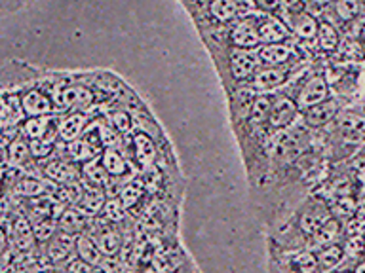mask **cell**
Listing matches in <instances>:
<instances>
[{"label":"cell","instance_id":"6da1fadb","mask_svg":"<svg viewBox=\"0 0 365 273\" xmlns=\"http://www.w3.org/2000/svg\"><path fill=\"white\" fill-rule=\"evenodd\" d=\"M327 99H329V84L322 74H316L299 90V95H297L295 101L301 110H307V108L316 107V105L327 101Z\"/></svg>","mask_w":365,"mask_h":273},{"label":"cell","instance_id":"7a4b0ae2","mask_svg":"<svg viewBox=\"0 0 365 273\" xmlns=\"http://www.w3.org/2000/svg\"><path fill=\"white\" fill-rule=\"evenodd\" d=\"M299 110L301 108H299L297 101H293L289 97H276L272 101V108H270V116H268L270 129H287L295 122Z\"/></svg>","mask_w":365,"mask_h":273},{"label":"cell","instance_id":"3957f363","mask_svg":"<svg viewBox=\"0 0 365 273\" xmlns=\"http://www.w3.org/2000/svg\"><path fill=\"white\" fill-rule=\"evenodd\" d=\"M51 99H53V105L57 108H63V110H67V108H86L93 102V93L88 87H82V85H68V87L53 91Z\"/></svg>","mask_w":365,"mask_h":273},{"label":"cell","instance_id":"277c9868","mask_svg":"<svg viewBox=\"0 0 365 273\" xmlns=\"http://www.w3.org/2000/svg\"><path fill=\"white\" fill-rule=\"evenodd\" d=\"M259 63H261L259 55L251 50H242V48L230 50V74L234 80H247L250 76H255Z\"/></svg>","mask_w":365,"mask_h":273},{"label":"cell","instance_id":"5b68a950","mask_svg":"<svg viewBox=\"0 0 365 273\" xmlns=\"http://www.w3.org/2000/svg\"><path fill=\"white\" fill-rule=\"evenodd\" d=\"M339 112H341V102L336 99H327L316 107L302 110V118L310 127H325L339 116Z\"/></svg>","mask_w":365,"mask_h":273},{"label":"cell","instance_id":"8992f818","mask_svg":"<svg viewBox=\"0 0 365 273\" xmlns=\"http://www.w3.org/2000/svg\"><path fill=\"white\" fill-rule=\"evenodd\" d=\"M336 127H339V135L342 141L350 144H359L365 141V116L361 114H342L341 118L336 119Z\"/></svg>","mask_w":365,"mask_h":273},{"label":"cell","instance_id":"52a82bcc","mask_svg":"<svg viewBox=\"0 0 365 273\" xmlns=\"http://www.w3.org/2000/svg\"><path fill=\"white\" fill-rule=\"evenodd\" d=\"M27 114L23 110L21 97L17 93H2V107H0V118H2V129H16V125L23 122Z\"/></svg>","mask_w":365,"mask_h":273},{"label":"cell","instance_id":"ba28073f","mask_svg":"<svg viewBox=\"0 0 365 273\" xmlns=\"http://www.w3.org/2000/svg\"><path fill=\"white\" fill-rule=\"evenodd\" d=\"M23 110L27 118H38V116H50L53 112V99L38 90H29L21 95Z\"/></svg>","mask_w":365,"mask_h":273},{"label":"cell","instance_id":"9c48e42d","mask_svg":"<svg viewBox=\"0 0 365 273\" xmlns=\"http://www.w3.org/2000/svg\"><path fill=\"white\" fill-rule=\"evenodd\" d=\"M259 28V36H261L262 44H279L284 40L289 38V25H285L278 17H264L261 23H257Z\"/></svg>","mask_w":365,"mask_h":273},{"label":"cell","instance_id":"30bf717a","mask_svg":"<svg viewBox=\"0 0 365 273\" xmlns=\"http://www.w3.org/2000/svg\"><path fill=\"white\" fill-rule=\"evenodd\" d=\"M234 48H242V50H255L257 46L261 44V36H259V28L257 23L251 19L240 21L230 33Z\"/></svg>","mask_w":365,"mask_h":273},{"label":"cell","instance_id":"8fae6325","mask_svg":"<svg viewBox=\"0 0 365 273\" xmlns=\"http://www.w3.org/2000/svg\"><path fill=\"white\" fill-rule=\"evenodd\" d=\"M34 239V226H31V222L25 216H17L14 224L10 228V241L14 245V249L19 252H25L33 247Z\"/></svg>","mask_w":365,"mask_h":273},{"label":"cell","instance_id":"7c38bea8","mask_svg":"<svg viewBox=\"0 0 365 273\" xmlns=\"http://www.w3.org/2000/svg\"><path fill=\"white\" fill-rule=\"evenodd\" d=\"M86 124H88V118L86 114L82 112H73L68 114L67 118H63L59 122V127H57V136L61 139L63 142H73L76 139H80V135L84 133Z\"/></svg>","mask_w":365,"mask_h":273},{"label":"cell","instance_id":"4fadbf2b","mask_svg":"<svg viewBox=\"0 0 365 273\" xmlns=\"http://www.w3.org/2000/svg\"><path fill=\"white\" fill-rule=\"evenodd\" d=\"M285 80H287L285 70H282L279 67H267L255 73V76H253V87L259 91H272L282 87L285 84Z\"/></svg>","mask_w":365,"mask_h":273},{"label":"cell","instance_id":"5bb4252c","mask_svg":"<svg viewBox=\"0 0 365 273\" xmlns=\"http://www.w3.org/2000/svg\"><path fill=\"white\" fill-rule=\"evenodd\" d=\"M257 55H259V61L268 65V67H279L291 59L293 55V50L285 42H279V44H264L257 50Z\"/></svg>","mask_w":365,"mask_h":273},{"label":"cell","instance_id":"9a60e30c","mask_svg":"<svg viewBox=\"0 0 365 273\" xmlns=\"http://www.w3.org/2000/svg\"><path fill=\"white\" fill-rule=\"evenodd\" d=\"M44 175L50 178L51 182L56 184H61V186H68V184H76L78 182V169L71 164H65V161H51L44 167Z\"/></svg>","mask_w":365,"mask_h":273},{"label":"cell","instance_id":"2e32d148","mask_svg":"<svg viewBox=\"0 0 365 273\" xmlns=\"http://www.w3.org/2000/svg\"><path fill=\"white\" fill-rule=\"evenodd\" d=\"M76 249V239L67 232H57L48 243V258L51 262L67 260V256Z\"/></svg>","mask_w":365,"mask_h":273},{"label":"cell","instance_id":"e0dca14e","mask_svg":"<svg viewBox=\"0 0 365 273\" xmlns=\"http://www.w3.org/2000/svg\"><path fill=\"white\" fill-rule=\"evenodd\" d=\"M289 28L299 38L312 40L318 36L319 23L316 21V17H312L307 11H297V14H291Z\"/></svg>","mask_w":365,"mask_h":273},{"label":"cell","instance_id":"ac0fdd59","mask_svg":"<svg viewBox=\"0 0 365 273\" xmlns=\"http://www.w3.org/2000/svg\"><path fill=\"white\" fill-rule=\"evenodd\" d=\"M76 252H78V258H82L84 262L91 264L96 267L103 262V250L99 249L96 239L88 237V235H82L80 233L76 237Z\"/></svg>","mask_w":365,"mask_h":273},{"label":"cell","instance_id":"d6986e66","mask_svg":"<svg viewBox=\"0 0 365 273\" xmlns=\"http://www.w3.org/2000/svg\"><path fill=\"white\" fill-rule=\"evenodd\" d=\"M210 14L219 23L234 21L240 14L238 0H211Z\"/></svg>","mask_w":365,"mask_h":273},{"label":"cell","instance_id":"ffe728a7","mask_svg":"<svg viewBox=\"0 0 365 273\" xmlns=\"http://www.w3.org/2000/svg\"><path fill=\"white\" fill-rule=\"evenodd\" d=\"M133 142H135V158L139 161V165L150 167L154 158H156V146H154L153 139L145 135V133H137Z\"/></svg>","mask_w":365,"mask_h":273},{"label":"cell","instance_id":"44dd1931","mask_svg":"<svg viewBox=\"0 0 365 273\" xmlns=\"http://www.w3.org/2000/svg\"><path fill=\"white\" fill-rule=\"evenodd\" d=\"M327 220H329V215H327L324 209L316 207V209H310L307 210V213H302L301 220H299V226H301V230L307 233V235H316V233L319 232V228L324 226Z\"/></svg>","mask_w":365,"mask_h":273},{"label":"cell","instance_id":"7402d4cb","mask_svg":"<svg viewBox=\"0 0 365 273\" xmlns=\"http://www.w3.org/2000/svg\"><path fill=\"white\" fill-rule=\"evenodd\" d=\"M59 230L67 232L71 235L82 233L86 230V216L80 209H65V213L59 218Z\"/></svg>","mask_w":365,"mask_h":273},{"label":"cell","instance_id":"603a6c76","mask_svg":"<svg viewBox=\"0 0 365 273\" xmlns=\"http://www.w3.org/2000/svg\"><path fill=\"white\" fill-rule=\"evenodd\" d=\"M29 156H31V148H29V144L23 141V139H17L16 136V139L4 148V167H8V165L17 167V165H21Z\"/></svg>","mask_w":365,"mask_h":273},{"label":"cell","instance_id":"cb8c5ba5","mask_svg":"<svg viewBox=\"0 0 365 273\" xmlns=\"http://www.w3.org/2000/svg\"><path fill=\"white\" fill-rule=\"evenodd\" d=\"M53 116H38V118H27L21 125L23 136H27L29 141L42 139L46 136V131L50 129Z\"/></svg>","mask_w":365,"mask_h":273},{"label":"cell","instance_id":"d4e9b609","mask_svg":"<svg viewBox=\"0 0 365 273\" xmlns=\"http://www.w3.org/2000/svg\"><path fill=\"white\" fill-rule=\"evenodd\" d=\"M316 42H318L319 50H324V51L336 50L339 44H341V40H339V33H336L335 25L329 21H319Z\"/></svg>","mask_w":365,"mask_h":273},{"label":"cell","instance_id":"484cf974","mask_svg":"<svg viewBox=\"0 0 365 273\" xmlns=\"http://www.w3.org/2000/svg\"><path fill=\"white\" fill-rule=\"evenodd\" d=\"M105 203H107L105 201V193L99 188L93 186V184L84 188V196H82V201H80L82 210H86L88 215H96V213L103 210Z\"/></svg>","mask_w":365,"mask_h":273},{"label":"cell","instance_id":"4316f807","mask_svg":"<svg viewBox=\"0 0 365 273\" xmlns=\"http://www.w3.org/2000/svg\"><path fill=\"white\" fill-rule=\"evenodd\" d=\"M272 97L268 95H259L257 99H253L250 108V122L253 125H262L264 122H268V116H270V108H272Z\"/></svg>","mask_w":365,"mask_h":273},{"label":"cell","instance_id":"83f0119b","mask_svg":"<svg viewBox=\"0 0 365 273\" xmlns=\"http://www.w3.org/2000/svg\"><path fill=\"white\" fill-rule=\"evenodd\" d=\"M82 175L93 186H107L108 184V173L103 167V161H99V159L86 161V165L82 167Z\"/></svg>","mask_w":365,"mask_h":273},{"label":"cell","instance_id":"f1b7e54d","mask_svg":"<svg viewBox=\"0 0 365 273\" xmlns=\"http://www.w3.org/2000/svg\"><path fill=\"white\" fill-rule=\"evenodd\" d=\"M342 260H344V249H342L341 245H329V247H324L318 256V264L324 272L335 269Z\"/></svg>","mask_w":365,"mask_h":273},{"label":"cell","instance_id":"f546056e","mask_svg":"<svg viewBox=\"0 0 365 273\" xmlns=\"http://www.w3.org/2000/svg\"><path fill=\"white\" fill-rule=\"evenodd\" d=\"M339 235H341V224L335 218H329L324 226L319 228V232L316 235H312V237L314 243L318 245V247H329V245H335Z\"/></svg>","mask_w":365,"mask_h":273},{"label":"cell","instance_id":"4dcf8cb0","mask_svg":"<svg viewBox=\"0 0 365 273\" xmlns=\"http://www.w3.org/2000/svg\"><path fill=\"white\" fill-rule=\"evenodd\" d=\"M103 167L107 169L108 175L113 176H120L125 175V171H128V164H125V159L122 158V154H118L114 148H107L101 156Z\"/></svg>","mask_w":365,"mask_h":273},{"label":"cell","instance_id":"1f68e13d","mask_svg":"<svg viewBox=\"0 0 365 273\" xmlns=\"http://www.w3.org/2000/svg\"><path fill=\"white\" fill-rule=\"evenodd\" d=\"M14 193L17 196H23V198H38V196H44L46 193V184L38 178H21L14 186Z\"/></svg>","mask_w":365,"mask_h":273},{"label":"cell","instance_id":"d6a6232c","mask_svg":"<svg viewBox=\"0 0 365 273\" xmlns=\"http://www.w3.org/2000/svg\"><path fill=\"white\" fill-rule=\"evenodd\" d=\"M67 152L74 161H90L96 156V148L91 146L90 141H86V139H76V141L68 142Z\"/></svg>","mask_w":365,"mask_h":273},{"label":"cell","instance_id":"836d02e7","mask_svg":"<svg viewBox=\"0 0 365 273\" xmlns=\"http://www.w3.org/2000/svg\"><path fill=\"white\" fill-rule=\"evenodd\" d=\"M97 245H99V249L103 250V255L114 256L120 250L122 239H120L118 232H114V230H105V232L99 233Z\"/></svg>","mask_w":365,"mask_h":273},{"label":"cell","instance_id":"e575fe53","mask_svg":"<svg viewBox=\"0 0 365 273\" xmlns=\"http://www.w3.org/2000/svg\"><path fill=\"white\" fill-rule=\"evenodd\" d=\"M293 267L297 273H316V269L319 267L318 256H314L308 250H302L293 258Z\"/></svg>","mask_w":365,"mask_h":273},{"label":"cell","instance_id":"d590c367","mask_svg":"<svg viewBox=\"0 0 365 273\" xmlns=\"http://www.w3.org/2000/svg\"><path fill=\"white\" fill-rule=\"evenodd\" d=\"M143 193H145V190H143L141 184H137V182H130L128 186L122 188V192H120V201L124 205V209L133 207V205L143 198Z\"/></svg>","mask_w":365,"mask_h":273},{"label":"cell","instance_id":"8d00e7d4","mask_svg":"<svg viewBox=\"0 0 365 273\" xmlns=\"http://www.w3.org/2000/svg\"><path fill=\"white\" fill-rule=\"evenodd\" d=\"M335 11L342 21H354L359 14V0H336Z\"/></svg>","mask_w":365,"mask_h":273},{"label":"cell","instance_id":"74e56055","mask_svg":"<svg viewBox=\"0 0 365 273\" xmlns=\"http://www.w3.org/2000/svg\"><path fill=\"white\" fill-rule=\"evenodd\" d=\"M53 136H50L48 141H46V136L42 139H34V141H29V148H31V156L36 159L48 158L51 152H53Z\"/></svg>","mask_w":365,"mask_h":273},{"label":"cell","instance_id":"f35d334b","mask_svg":"<svg viewBox=\"0 0 365 273\" xmlns=\"http://www.w3.org/2000/svg\"><path fill=\"white\" fill-rule=\"evenodd\" d=\"M103 216L110 222H120L124 218V205L120 199H108L105 207H103Z\"/></svg>","mask_w":365,"mask_h":273},{"label":"cell","instance_id":"ab89813d","mask_svg":"<svg viewBox=\"0 0 365 273\" xmlns=\"http://www.w3.org/2000/svg\"><path fill=\"white\" fill-rule=\"evenodd\" d=\"M56 226L57 224L51 218H42V220L34 224V235H36L38 241H48V239H51L57 233Z\"/></svg>","mask_w":365,"mask_h":273},{"label":"cell","instance_id":"60d3db41","mask_svg":"<svg viewBox=\"0 0 365 273\" xmlns=\"http://www.w3.org/2000/svg\"><path fill=\"white\" fill-rule=\"evenodd\" d=\"M110 125H113L114 129L118 131V133H128L131 127V119L125 112H122V110H116V112L110 114Z\"/></svg>","mask_w":365,"mask_h":273},{"label":"cell","instance_id":"b9f144b4","mask_svg":"<svg viewBox=\"0 0 365 273\" xmlns=\"http://www.w3.org/2000/svg\"><path fill=\"white\" fill-rule=\"evenodd\" d=\"M251 4L255 6L259 11H264V14H274V11H279L282 8V0H251Z\"/></svg>","mask_w":365,"mask_h":273},{"label":"cell","instance_id":"7bdbcfd3","mask_svg":"<svg viewBox=\"0 0 365 273\" xmlns=\"http://www.w3.org/2000/svg\"><path fill=\"white\" fill-rule=\"evenodd\" d=\"M335 210L339 215L350 216L356 210V203L352 201V198H348V196H342L335 201Z\"/></svg>","mask_w":365,"mask_h":273},{"label":"cell","instance_id":"ee69618b","mask_svg":"<svg viewBox=\"0 0 365 273\" xmlns=\"http://www.w3.org/2000/svg\"><path fill=\"white\" fill-rule=\"evenodd\" d=\"M67 273H93V266L82 260V258H76V260L68 264Z\"/></svg>","mask_w":365,"mask_h":273},{"label":"cell","instance_id":"f6af8a7d","mask_svg":"<svg viewBox=\"0 0 365 273\" xmlns=\"http://www.w3.org/2000/svg\"><path fill=\"white\" fill-rule=\"evenodd\" d=\"M99 267L103 269V273H122V269H120V262L116 260L114 256L103 258V262L99 264Z\"/></svg>","mask_w":365,"mask_h":273},{"label":"cell","instance_id":"bcb514c9","mask_svg":"<svg viewBox=\"0 0 365 273\" xmlns=\"http://www.w3.org/2000/svg\"><path fill=\"white\" fill-rule=\"evenodd\" d=\"M282 4L285 6V10L289 11V14L302 11V0H282Z\"/></svg>","mask_w":365,"mask_h":273},{"label":"cell","instance_id":"7dc6e473","mask_svg":"<svg viewBox=\"0 0 365 273\" xmlns=\"http://www.w3.org/2000/svg\"><path fill=\"white\" fill-rule=\"evenodd\" d=\"M316 6H325V4H331V2H336V0H312Z\"/></svg>","mask_w":365,"mask_h":273},{"label":"cell","instance_id":"c3c4849f","mask_svg":"<svg viewBox=\"0 0 365 273\" xmlns=\"http://www.w3.org/2000/svg\"><path fill=\"white\" fill-rule=\"evenodd\" d=\"M354 273H365V260L359 262L358 267H356V272H354Z\"/></svg>","mask_w":365,"mask_h":273},{"label":"cell","instance_id":"681fc988","mask_svg":"<svg viewBox=\"0 0 365 273\" xmlns=\"http://www.w3.org/2000/svg\"><path fill=\"white\" fill-rule=\"evenodd\" d=\"M143 273H160L158 269H156V267H147V269H145V272Z\"/></svg>","mask_w":365,"mask_h":273},{"label":"cell","instance_id":"f907efd6","mask_svg":"<svg viewBox=\"0 0 365 273\" xmlns=\"http://www.w3.org/2000/svg\"><path fill=\"white\" fill-rule=\"evenodd\" d=\"M122 273H133V272H122Z\"/></svg>","mask_w":365,"mask_h":273},{"label":"cell","instance_id":"816d5d0a","mask_svg":"<svg viewBox=\"0 0 365 273\" xmlns=\"http://www.w3.org/2000/svg\"><path fill=\"white\" fill-rule=\"evenodd\" d=\"M342 273H350V272H342Z\"/></svg>","mask_w":365,"mask_h":273}]
</instances>
